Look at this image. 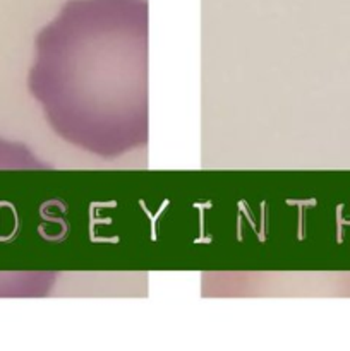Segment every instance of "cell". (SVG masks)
I'll use <instances>...</instances> for the list:
<instances>
[{
    "label": "cell",
    "instance_id": "6da1fadb",
    "mask_svg": "<svg viewBox=\"0 0 350 351\" xmlns=\"http://www.w3.org/2000/svg\"><path fill=\"white\" fill-rule=\"evenodd\" d=\"M144 0H71L48 27L40 96L64 139L113 156L146 141Z\"/></svg>",
    "mask_w": 350,
    "mask_h": 351
}]
</instances>
